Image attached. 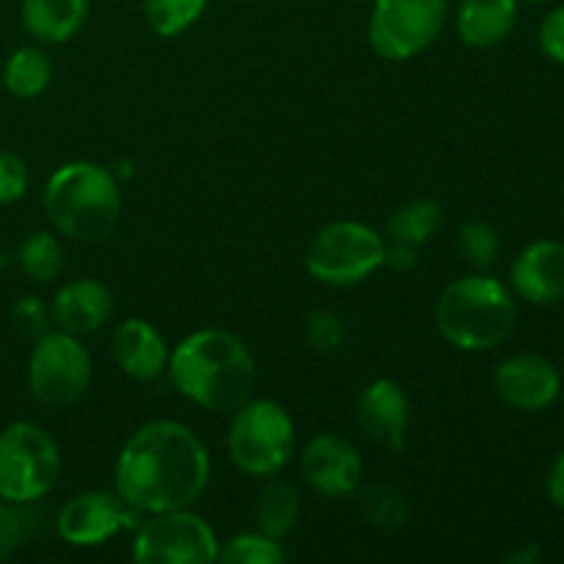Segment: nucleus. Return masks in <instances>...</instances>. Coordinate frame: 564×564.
Instances as JSON below:
<instances>
[{
    "label": "nucleus",
    "mask_w": 564,
    "mask_h": 564,
    "mask_svg": "<svg viewBox=\"0 0 564 564\" xmlns=\"http://www.w3.org/2000/svg\"><path fill=\"white\" fill-rule=\"evenodd\" d=\"M383 268H389L391 273H411L416 268V248L405 242H386Z\"/></svg>",
    "instance_id": "33"
},
{
    "label": "nucleus",
    "mask_w": 564,
    "mask_h": 564,
    "mask_svg": "<svg viewBox=\"0 0 564 564\" xmlns=\"http://www.w3.org/2000/svg\"><path fill=\"white\" fill-rule=\"evenodd\" d=\"M358 427L378 446L400 455L405 449L408 424H411V400L405 389L391 378H378L358 394Z\"/></svg>",
    "instance_id": "14"
},
{
    "label": "nucleus",
    "mask_w": 564,
    "mask_h": 564,
    "mask_svg": "<svg viewBox=\"0 0 564 564\" xmlns=\"http://www.w3.org/2000/svg\"><path fill=\"white\" fill-rule=\"evenodd\" d=\"M209 485V452L187 424L154 419L121 446L113 488L124 505L143 516L185 510Z\"/></svg>",
    "instance_id": "1"
},
{
    "label": "nucleus",
    "mask_w": 564,
    "mask_h": 564,
    "mask_svg": "<svg viewBox=\"0 0 564 564\" xmlns=\"http://www.w3.org/2000/svg\"><path fill=\"white\" fill-rule=\"evenodd\" d=\"M209 0H143V17L158 36L174 39L196 25Z\"/></svg>",
    "instance_id": "24"
},
{
    "label": "nucleus",
    "mask_w": 564,
    "mask_h": 564,
    "mask_svg": "<svg viewBox=\"0 0 564 564\" xmlns=\"http://www.w3.org/2000/svg\"><path fill=\"white\" fill-rule=\"evenodd\" d=\"M457 251H460V257L466 259L474 270L482 273V270L494 268L496 259H499V231H496L488 220H466V224L460 226V235H457Z\"/></svg>",
    "instance_id": "28"
},
{
    "label": "nucleus",
    "mask_w": 564,
    "mask_h": 564,
    "mask_svg": "<svg viewBox=\"0 0 564 564\" xmlns=\"http://www.w3.org/2000/svg\"><path fill=\"white\" fill-rule=\"evenodd\" d=\"M169 378L193 405L231 416L246 405L259 383V369L240 336L224 328H202L171 350Z\"/></svg>",
    "instance_id": "2"
},
{
    "label": "nucleus",
    "mask_w": 564,
    "mask_h": 564,
    "mask_svg": "<svg viewBox=\"0 0 564 564\" xmlns=\"http://www.w3.org/2000/svg\"><path fill=\"white\" fill-rule=\"evenodd\" d=\"M220 543L202 516L185 510L154 512L138 523L132 560L138 564H209L218 562Z\"/></svg>",
    "instance_id": "10"
},
{
    "label": "nucleus",
    "mask_w": 564,
    "mask_h": 564,
    "mask_svg": "<svg viewBox=\"0 0 564 564\" xmlns=\"http://www.w3.org/2000/svg\"><path fill=\"white\" fill-rule=\"evenodd\" d=\"M516 317L512 292L488 273L452 281L435 303V325L441 336L466 352L494 350L510 339Z\"/></svg>",
    "instance_id": "4"
},
{
    "label": "nucleus",
    "mask_w": 564,
    "mask_h": 564,
    "mask_svg": "<svg viewBox=\"0 0 564 564\" xmlns=\"http://www.w3.org/2000/svg\"><path fill=\"white\" fill-rule=\"evenodd\" d=\"M20 17L33 39L64 44L86 25L88 0H22Z\"/></svg>",
    "instance_id": "19"
},
{
    "label": "nucleus",
    "mask_w": 564,
    "mask_h": 564,
    "mask_svg": "<svg viewBox=\"0 0 564 564\" xmlns=\"http://www.w3.org/2000/svg\"><path fill=\"white\" fill-rule=\"evenodd\" d=\"M540 50L549 55L551 61L564 66V6H556L554 11L545 14V20L540 22Z\"/></svg>",
    "instance_id": "32"
},
{
    "label": "nucleus",
    "mask_w": 564,
    "mask_h": 564,
    "mask_svg": "<svg viewBox=\"0 0 564 564\" xmlns=\"http://www.w3.org/2000/svg\"><path fill=\"white\" fill-rule=\"evenodd\" d=\"M494 389L516 411H545L560 400V369L538 352H518L505 358L494 372Z\"/></svg>",
    "instance_id": "13"
},
{
    "label": "nucleus",
    "mask_w": 564,
    "mask_h": 564,
    "mask_svg": "<svg viewBox=\"0 0 564 564\" xmlns=\"http://www.w3.org/2000/svg\"><path fill=\"white\" fill-rule=\"evenodd\" d=\"M512 290L534 306L564 301V242L538 240L523 248L510 270Z\"/></svg>",
    "instance_id": "15"
},
{
    "label": "nucleus",
    "mask_w": 564,
    "mask_h": 564,
    "mask_svg": "<svg viewBox=\"0 0 564 564\" xmlns=\"http://www.w3.org/2000/svg\"><path fill=\"white\" fill-rule=\"evenodd\" d=\"M64 460L53 435L33 422H14L0 433V499L33 505L58 485Z\"/></svg>",
    "instance_id": "6"
},
{
    "label": "nucleus",
    "mask_w": 564,
    "mask_h": 564,
    "mask_svg": "<svg viewBox=\"0 0 564 564\" xmlns=\"http://www.w3.org/2000/svg\"><path fill=\"white\" fill-rule=\"evenodd\" d=\"M113 314V295L97 279L66 281L50 303V319L72 336L97 334Z\"/></svg>",
    "instance_id": "17"
},
{
    "label": "nucleus",
    "mask_w": 564,
    "mask_h": 564,
    "mask_svg": "<svg viewBox=\"0 0 564 564\" xmlns=\"http://www.w3.org/2000/svg\"><path fill=\"white\" fill-rule=\"evenodd\" d=\"M386 240L383 235L361 220H334L323 226L308 242L306 273L325 286H356L383 268Z\"/></svg>",
    "instance_id": "7"
},
{
    "label": "nucleus",
    "mask_w": 564,
    "mask_h": 564,
    "mask_svg": "<svg viewBox=\"0 0 564 564\" xmlns=\"http://www.w3.org/2000/svg\"><path fill=\"white\" fill-rule=\"evenodd\" d=\"M240 3H257V0H240Z\"/></svg>",
    "instance_id": "37"
},
{
    "label": "nucleus",
    "mask_w": 564,
    "mask_h": 564,
    "mask_svg": "<svg viewBox=\"0 0 564 564\" xmlns=\"http://www.w3.org/2000/svg\"><path fill=\"white\" fill-rule=\"evenodd\" d=\"M138 516L141 512L124 505L116 490H86L61 507L55 529L72 549H97L124 529H138Z\"/></svg>",
    "instance_id": "11"
},
{
    "label": "nucleus",
    "mask_w": 564,
    "mask_h": 564,
    "mask_svg": "<svg viewBox=\"0 0 564 564\" xmlns=\"http://www.w3.org/2000/svg\"><path fill=\"white\" fill-rule=\"evenodd\" d=\"M91 383V352L66 330H47L33 341L28 358V389L42 408L64 411L75 405Z\"/></svg>",
    "instance_id": "8"
},
{
    "label": "nucleus",
    "mask_w": 564,
    "mask_h": 564,
    "mask_svg": "<svg viewBox=\"0 0 564 564\" xmlns=\"http://www.w3.org/2000/svg\"><path fill=\"white\" fill-rule=\"evenodd\" d=\"M540 560H543V551H540L534 543L521 545V549L512 551V554H510V562L512 564H534V562H540Z\"/></svg>",
    "instance_id": "35"
},
{
    "label": "nucleus",
    "mask_w": 564,
    "mask_h": 564,
    "mask_svg": "<svg viewBox=\"0 0 564 564\" xmlns=\"http://www.w3.org/2000/svg\"><path fill=\"white\" fill-rule=\"evenodd\" d=\"M218 562L224 564H281L286 562V551L281 549L279 540L257 532L235 534L229 543L220 545Z\"/></svg>",
    "instance_id": "25"
},
{
    "label": "nucleus",
    "mask_w": 564,
    "mask_h": 564,
    "mask_svg": "<svg viewBox=\"0 0 564 564\" xmlns=\"http://www.w3.org/2000/svg\"><path fill=\"white\" fill-rule=\"evenodd\" d=\"M523 3H549V0H523Z\"/></svg>",
    "instance_id": "36"
},
{
    "label": "nucleus",
    "mask_w": 564,
    "mask_h": 564,
    "mask_svg": "<svg viewBox=\"0 0 564 564\" xmlns=\"http://www.w3.org/2000/svg\"><path fill=\"white\" fill-rule=\"evenodd\" d=\"M253 521H257L259 532L279 543L286 534H292V529L301 521V494L295 485L275 474L264 477V485L253 499Z\"/></svg>",
    "instance_id": "20"
},
{
    "label": "nucleus",
    "mask_w": 564,
    "mask_h": 564,
    "mask_svg": "<svg viewBox=\"0 0 564 564\" xmlns=\"http://www.w3.org/2000/svg\"><path fill=\"white\" fill-rule=\"evenodd\" d=\"M42 518L31 510V505H14L0 499V562L11 560L17 551L25 549L36 534Z\"/></svg>",
    "instance_id": "27"
},
{
    "label": "nucleus",
    "mask_w": 564,
    "mask_h": 564,
    "mask_svg": "<svg viewBox=\"0 0 564 564\" xmlns=\"http://www.w3.org/2000/svg\"><path fill=\"white\" fill-rule=\"evenodd\" d=\"M50 80H53V61L39 47L14 50L3 66L6 91L20 99H33L44 94Z\"/></svg>",
    "instance_id": "22"
},
{
    "label": "nucleus",
    "mask_w": 564,
    "mask_h": 564,
    "mask_svg": "<svg viewBox=\"0 0 564 564\" xmlns=\"http://www.w3.org/2000/svg\"><path fill=\"white\" fill-rule=\"evenodd\" d=\"M306 345L319 356H330L345 345V323L330 308H314L306 317Z\"/></svg>",
    "instance_id": "29"
},
{
    "label": "nucleus",
    "mask_w": 564,
    "mask_h": 564,
    "mask_svg": "<svg viewBox=\"0 0 564 564\" xmlns=\"http://www.w3.org/2000/svg\"><path fill=\"white\" fill-rule=\"evenodd\" d=\"M11 323H14V328L20 330L25 339L36 341L39 336L47 334L53 319H50V308L44 306L39 297L28 295V297H20V301L11 306Z\"/></svg>",
    "instance_id": "30"
},
{
    "label": "nucleus",
    "mask_w": 564,
    "mask_h": 564,
    "mask_svg": "<svg viewBox=\"0 0 564 564\" xmlns=\"http://www.w3.org/2000/svg\"><path fill=\"white\" fill-rule=\"evenodd\" d=\"M361 512L372 527L383 529V532H397L408 523L411 507H408L405 496L397 494L389 485H372L364 490Z\"/></svg>",
    "instance_id": "26"
},
{
    "label": "nucleus",
    "mask_w": 564,
    "mask_h": 564,
    "mask_svg": "<svg viewBox=\"0 0 564 564\" xmlns=\"http://www.w3.org/2000/svg\"><path fill=\"white\" fill-rule=\"evenodd\" d=\"M457 36L477 50L496 47L518 22V0H460L457 3Z\"/></svg>",
    "instance_id": "18"
},
{
    "label": "nucleus",
    "mask_w": 564,
    "mask_h": 564,
    "mask_svg": "<svg viewBox=\"0 0 564 564\" xmlns=\"http://www.w3.org/2000/svg\"><path fill=\"white\" fill-rule=\"evenodd\" d=\"M44 213L69 240L105 242L121 220L119 180L91 160L61 165L44 185Z\"/></svg>",
    "instance_id": "3"
},
{
    "label": "nucleus",
    "mask_w": 564,
    "mask_h": 564,
    "mask_svg": "<svg viewBox=\"0 0 564 564\" xmlns=\"http://www.w3.org/2000/svg\"><path fill=\"white\" fill-rule=\"evenodd\" d=\"M358 3H369V0H358Z\"/></svg>",
    "instance_id": "38"
},
{
    "label": "nucleus",
    "mask_w": 564,
    "mask_h": 564,
    "mask_svg": "<svg viewBox=\"0 0 564 564\" xmlns=\"http://www.w3.org/2000/svg\"><path fill=\"white\" fill-rule=\"evenodd\" d=\"M449 0H372L367 36L386 61H411L441 36Z\"/></svg>",
    "instance_id": "9"
},
{
    "label": "nucleus",
    "mask_w": 564,
    "mask_h": 564,
    "mask_svg": "<svg viewBox=\"0 0 564 564\" xmlns=\"http://www.w3.org/2000/svg\"><path fill=\"white\" fill-rule=\"evenodd\" d=\"M444 226V209L435 198H413L397 207L386 224V235L391 242H405V246H424L438 235Z\"/></svg>",
    "instance_id": "21"
},
{
    "label": "nucleus",
    "mask_w": 564,
    "mask_h": 564,
    "mask_svg": "<svg viewBox=\"0 0 564 564\" xmlns=\"http://www.w3.org/2000/svg\"><path fill=\"white\" fill-rule=\"evenodd\" d=\"M301 474L314 494L345 499L364 479V460L356 446L339 433H319L303 446Z\"/></svg>",
    "instance_id": "12"
},
{
    "label": "nucleus",
    "mask_w": 564,
    "mask_h": 564,
    "mask_svg": "<svg viewBox=\"0 0 564 564\" xmlns=\"http://www.w3.org/2000/svg\"><path fill=\"white\" fill-rule=\"evenodd\" d=\"M28 191V169L20 154L0 149V204H14Z\"/></svg>",
    "instance_id": "31"
},
{
    "label": "nucleus",
    "mask_w": 564,
    "mask_h": 564,
    "mask_svg": "<svg viewBox=\"0 0 564 564\" xmlns=\"http://www.w3.org/2000/svg\"><path fill=\"white\" fill-rule=\"evenodd\" d=\"M545 490H549V499L554 501L560 510H564V452L551 466L549 479H545Z\"/></svg>",
    "instance_id": "34"
},
{
    "label": "nucleus",
    "mask_w": 564,
    "mask_h": 564,
    "mask_svg": "<svg viewBox=\"0 0 564 564\" xmlns=\"http://www.w3.org/2000/svg\"><path fill=\"white\" fill-rule=\"evenodd\" d=\"M17 262L28 279L36 284H50L64 270V248H61L58 237L50 231H33L22 240Z\"/></svg>",
    "instance_id": "23"
},
{
    "label": "nucleus",
    "mask_w": 564,
    "mask_h": 564,
    "mask_svg": "<svg viewBox=\"0 0 564 564\" xmlns=\"http://www.w3.org/2000/svg\"><path fill=\"white\" fill-rule=\"evenodd\" d=\"M226 452L246 477H273L295 455V424L273 400H248L231 413Z\"/></svg>",
    "instance_id": "5"
},
{
    "label": "nucleus",
    "mask_w": 564,
    "mask_h": 564,
    "mask_svg": "<svg viewBox=\"0 0 564 564\" xmlns=\"http://www.w3.org/2000/svg\"><path fill=\"white\" fill-rule=\"evenodd\" d=\"M110 356L127 378L149 383L169 369L171 350L165 336L152 323L130 317L116 325L113 336H110Z\"/></svg>",
    "instance_id": "16"
}]
</instances>
